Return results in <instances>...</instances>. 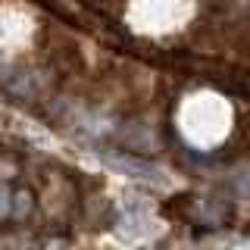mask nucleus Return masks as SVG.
Returning a JSON list of instances; mask_svg holds the SVG:
<instances>
[{
    "label": "nucleus",
    "mask_w": 250,
    "mask_h": 250,
    "mask_svg": "<svg viewBox=\"0 0 250 250\" xmlns=\"http://www.w3.org/2000/svg\"><path fill=\"white\" fill-rule=\"evenodd\" d=\"M106 163H109L113 169L125 172V175H131V178H144V182H163V169H156V166H150V163H144V160H135V156H109Z\"/></svg>",
    "instance_id": "nucleus-1"
},
{
    "label": "nucleus",
    "mask_w": 250,
    "mask_h": 250,
    "mask_svg": "<svg viewBox=\"0 0 250 250\" xmlns=\"http://www.w3.org/2000/svg\"><path fill=\"white\" fill-rule=\"evenodd\" d=\"M3 213H6V194L0 191V216H3Z\"/></svg>",
    "instance_id": "nucleus-2"
}]
</instances>
